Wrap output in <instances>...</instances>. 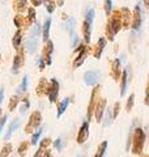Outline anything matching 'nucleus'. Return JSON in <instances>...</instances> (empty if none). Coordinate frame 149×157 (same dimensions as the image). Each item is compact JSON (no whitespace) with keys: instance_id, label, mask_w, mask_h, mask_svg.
Returning <instances> with one entry per match:
<instances>
[{"instance_id":"nucleus-1","label":"nucleus","mask_w":149,"mask_h":157,"mask_svg":"<svg viewBox=\"0 0 149 157\" xmlns=\"http://www.w3.org/2000/svg\"><path fill=\"white\" fill-rule=\"evenodd\" d=\"M120 29H122V13H120V9H117L109 17V21L106 25V37L109 41H114L117 33Z\"/></svg>"},{"instance_id":"nucleus-2","label":"nucleus","mask_w":149,"mask_h":157,"mask_svg":"<svg viewBox=\"0 0 149 157\" xmlns=\"http://www.w3.org/2000/svg\"><path fill=\"white\" fill-rule=\"evenodd\" d=\"M144 143H145V131L143 128H136L133 131L132 137V153L141 155L144 149Z\"/></svg>"},{"instance_id":"nucleus-3","label":"nucleus","mask_w":149,"mask_h":157,"mask_svg":"<svg viewBox=\"0 0 149 157\" xmlns=\"http://www.w3.org/2000/svg\"><path fill=\"white\" fill-rule=\"evenodd\" d=\"M39 33H41V26L39 24H36L32 30L30 34H29V38H28V42H26V51L29 54H34L38 47V37H39Z\"/></svg>"},{"instance_id":"nucleus-4","label":"nucleus","mask_w":149,"mask_h":157,"mask_svg":"<svg viewBox=\"0 0 149 157\" xmlns=\"http://www.w3.org/2000/svg\"><path fill=\"white\" fill-rule=\"evenodd\" d=\"M41 122H42V114L39 111H33L30 117H29L28 124L25 127V132L26 134H32L34 130H37L41 126Z\"/></svg>"},{"instance_id":"nucleus-5","label":"nucleus","mask_w":149,"mask_h":157,"mask_svg":"<svg viewBox=\"0 0 149 157\" xmlns=\"http://www.w3.org/2000/svg\"><path fill=\"white\" fill-rule=\"evenodd\" d=\"M99 89H101V86L97 85L94 89L92 90V94H90V101H89V105H88V113H86V119L88 122L92 119V115H93V113L94 110H96V106H97V102H98V92Z\"/></svg>"},{"instance_id":"nucleus-6","label":"nucleus","mask_w":149,"mask_h":157,"mask_svg":"<svg viewBox=\"0 0 149 157\" xmlns=\"http://www.w3.org/2000/svg\"><path fill=\"white\" fill-rule=\"evenodd\" d=\"M86 55H88V47L84 45V43H80V45H78V50H77V56L73 62V67L78 68L80 66H82V63L85 62V59H86Z\"/></svg>"},{"instance_id":"nucleus-7","label":"nucleus","mask_w":149,"mask_h":157,"mask_svg":"<svg viewBox=\"0 0 149 157\" xmlns=\"http://www.w3.org/2000/svg\"><path fill=\"white\" fill-rule=\"evenodd\" d=\"M47 94H48V100H50L51 104L56 102V98H58V94H59V82H58L56 78H51V80H50Z\"/></svg>"},{"instance_id":"nucleus-8","label":"nucleus","mask_w":149,"mask_h":157,"mask_svg":"<svg viewBox=\"0 0 149 157\" xmlns=\"http://www.w3.org/2000/svg\"><path fill=\"white\" fill-rule=\"evenodd\" d=\"M98 78H99V71H97V70H90V71H86L84 73V82H85L88 86L96 85Z\"/></svg>"},{"instance_id":"nucleus-9","label":"nucleus","mask_w":149,"mask_h":157,"mask_svg":"<svg viewBox=\"0 0 149 157\" xmlns=\"http://www.w3.org/2000/svg\"><path fill=\"white\" fill-rule=\"evenodd\" d=\"M22 64H24V48L20 46V47L17 48V54L14 55V59H13L12 72H13V73H17Z\"/></svg>"},{"instance_id":"nucleus-10","label":"nucleus","mask_w":149,"mask_h":157,"mask_svg":"<svg viewBox=\"0 0 149 157\" xmlns=\"http://www.w3.org/2000/svg\"><path fill=\"white\" fill-rule=\"evenodd\" d=\"M141 21H143V13H141V8H140V4H136L135 9H133V13H132V28L137 30L141 25Z\"/></svg>"},{"instance_id":"nucleus-11","label":"nucleus","mask_w":149,"mask_h":157,"mask_svg":"<svg viewBox=\"0 0 149 157\" xmlns=\"http://www.w3.org/2000/svg\"><path fill=\"white\" fill-rule=\"evenodd\" d=\"M89 137V122L85 121L84 123L81 124L80 130H78V134H77V143L78 144H84L85 141L88 140Z\"/></svg>"},{"instance_id":"nucleus-12","label":"nucleus","mask_w":149,"mask_h":157,"mask_svg":"<svg viewBox=\"0 0 149 157\" xmlns=\"http://www.w3.org/2000/svg\"><path fill=\"white\" fill-rule=\"evenodd\" d=\"M54 51V43L52 41H48L46 42V45H44L43 47V52H42V58H43V60L44 63H46L47 66H51V54Z\"/></svg>"},{"instance_id":"nucleus-13","label":"nucleus","mask_w":149,"mask_h":157,"mask_svg":"<svg viewBox=\"0 0 149 157\" xmlns=\"http://www.w3.org/2000/svg\"><path fill=\"white\" fill-rule=\"evenodd\" d=\"M106 100L105 98H99L96 106V110H94V115H96V121L101 123L102 118H103V113H105V107H106Z\"/></svg>"},{"instance_id":"nucleus-14","label":"nucleus","mask_w":149,"mask_h":157,"mask_svg":"<svg viewBox=\"0 0 149 157\" xmlns=\"http://www.w3.org/2000/svg\"><path fill=\"white\" fill-rule=\"evenodd\" d=\"M120 13H122V28L128 29L132 24V13L130 12L128 8H120Z\"/></svg>"},{"instance_id":"nucleus-15","label":"nucleus","mask_w":149,"mask_h":157,"mask_svg":"<svg viewBox=\"0 0 149 157\" xmlns=\"http://www.w3.org/2000/svg\"><path fill=\"white\" fill-rule=\"evenodd\" d=\"M111 76L114 80H119L122 77V66H120V60L115 59L111 64Z\"/></svg>"},{"instance_id":"nucleus-16","label":"nucleus","mask_w":149,"mask_h":157,"mask_svg":"<svg viewBox=\"0 0 149 157\" xmlns=\"http://www.w3.org/2000/svg\"><path fill=\"white\" fill-rule=\"evenodd\" d=\"M48 85H50V82L47 81V78H44L42 77L41 80H39L38 82V85H37V94L39 97H43V96H46L47 94V90H48Z\"/></svg>"},{"instance_id":"nucleus-17","label":"nucleus","mask_w":149,"mask_h":157,"mask_svg":"<svg viewBox=\"0 0 149 157\" xmlns=\"http://www.w3.org/2000/svg\"><path fill=\"white\" fill-rule=\"evenodd\" d=\"M105 46H106V38L101 37V38L98 39L96 48H94V58H96V59H99V58H101V55H102V52H103V48H105Z\"/></svg>"},{"instance_id":"nucleus-18","label":"nucleus","mask_w":149,"mask_h":157,"mask_svg":"<svg viewBox=\"0 0 149 157\" xmlns=\"http://www.w3.org/2000/svg\"><path fill=\"white\" fill-rule=\"evenodd\" d=\"M82 34H84V39H85V42L86 43L90 42V38H92V24H89L88 21L82 22Z\"/></svg>"},{"instance_id":"nucleus-19","label":"nucleus","mask_w":149,"mask_h":157,"mask_svg":"<svg viewBox=\"0 0 149 157\" xmlns=\"http://www.w3.org/2000/svg\"><path fill=\"white\" fill-rule=\"evenodd\" d=\"M18 126H20V121L18 119H14L11 124H9V127H8V131H7V134L4 135V140H9L12 137V135H13V132L16 131L17 128H18Z\"/></svg>"},{"instance_id":"nucleus-20","label":"nucleus","mask_w":149,"mask_h":157,"mask_svg":"<svg viewBox=\"0 0 149 157\" xmlns=\"http://www.w3.org/2000/svg\"><path fill=\"white\" fill-rule=\"evenodd\" d=\"M64 26H66V30L69 33V36H74V30H76V20L73 17H69L67 18L66 24H64Z\"/></svg>"},{"instance_id":"nucleus-21","label":"nucleus","mask_w":149,"mask_h":157,"mask_svg":"<svg viewBox=\"0 0 149 157\" xmlns=\"http://www.w3.org/2000/svg\"><path fill=\"white\" fill-rule=\"evenodd\" d=\"M128 72L127 70H124L122 72V81H120V97H123L124 94H126V90H127V82H128Z\"/></svg>"},{"instance_id":"nucleus-22","label":"nucleus","mask_w":149,"mask_h":157,"mask_svg":"<svg viewBox=\"0 0 149 157\" xmlns=\"http://www.w3.org/2000/svg\"><path fill=\"white\" fill-rule=\"evenodd\" d=\"M50 29H51V18H47L46 21H44V24H43V41L44 42H48L50 39H48V37H50Z\"/></svg>"},{"instance_id":"nucleus-23","label":"nucleus","mask_w":149,"mask_h":157,"mask_svg":"<svg viewBox=\"0 0 149 157\" xmlns=\"http://www.w3.org/2000/svg\"><path fill=\"white\" fill-rule=\"evenodd\" d=\"M69 104V98H64V100L58 105V113H56V118H60L63 115V113L66 111L67 106Z\"/></svg>"},{"instance_id":"nucleus-24","label":"nucleus","mask_w":149,"mask_h":157,"mask_svg":"<svg viewBox=\"0 0 149 157\" xmlns=\"http://www.w3.org/2000/svg\"><path fill=\"white\" fill-rule=\"evenodd\" d=\"M21 39H22L21 30H16V33H14V36H13V39H12V45L16 50L20 47V45H21Z\"/></svg>"},{"instance_id":"nucleus-25","label":"nucleus","mask_w":149,"mask_h":157,"mask_svg":"<svg viewBox=\"0 0 149 157\" xmlns=\"http://www.w3.org/2000/svg\"><path fill=\"white\" fill-rule=\"evenodd\" d=\"M106 148H107V141H102V143L98 145L97 152H96V156H94V157H103V156H105Z\"/></svg>"},{"instance_id":"nucleus-26","label":"nucleus","mask_w":149,"mask_h":157,"mask_svg":"<svg viewBox=\"0 0 149 157\" xmlns=\"http://www.w3.org/2000/svg\"><path fill=\"white\" fill-rule=\"evenodd\" d=\"M13 22H14V25H16L17 30H20V28H22L25 25V17L21 16V14H16L13 18Z\"/></svg>"},{"instance_id":"nucleus-27","label":"nucleus","mask_w":149,"mask_h":157,"mask_svg":"<svg viewBox=\"0 0 149 157\" xmlns=\"http://www.w3.org/2000/svg\"><path fill=\"white\" fill-rule=\"evenodd\" d=\"M18 102H20L18 94H14V96H12V97H11V101H9V105H8V109L11 110V111H13V110L17 107Z\"/></svg>"},{"instance_id":"nucleus-28","label":"nucleus","mask_w":149,"mask_h":157,"mask_svg":"<svg viewBox=\"0 0 149 157\" xmlns=\"http://www.w3.org/2000/svg\"><path fill=\"white\" fill-rule=\"evenodd\" d=\"M26 2H14L13 3V9H14V11H16V12H24L25 11V9H26Z\"/></svg>"},{"instance_id":"nucleus-29","label":"nucleus","mask_w":149,"mask_h":157,"mask_svg":"<svg viewBox=\"0 0 149 157\" xmlns=\"http://www.w3.org/2000/svg\"><path fill=\"white\" fill-rule=\"evenodd\" d=\"M29 145H30V144H29L28 141H22V143L20 144L17 152H18V155L21 156V157H24L25 155H26V152H28V149H29Z\"/></svg>"},{"instance_id":"nucleus-30","label":"nucleus","mask_w":149,"mask_h":157,"mask_svg":"<svg viewBox=\"0 0 149 157\" xmlns=\"http://www.w3.org/2000/svg\"><path fill=\"white\" fill-rule=\"evenodd\" d=\"M11 152H12V145L9 143L4 144L2 151H0V157H8L9 155H11Z\"/></svg>"},{"instance_id":"nucleus-31","label":"nucleus","mask_w":149,"mask_h":157,"mask_svg":"<svg viewBox=\"0 0 149 157\" xmlns=\"http://www.w3.org/2000/svg\"><path fill=\"white\" fill-rule=\"evenodd\" d=\"M113 119H114V117H113V109H109L107 113H106V119H105V122H103V126H105V127L110 126L113 123Z\"/></svg>"},{"instance_id":"nucleus-32","label":"nucleus","mask_w":149,"mask_h":157,"mask_svg":"<svg viewBox=\"0 0 149 157\" xmlns=\"http://www.w3.org/2000/svg\"><path fill=\"white\" fill-rule=\"evenodd\" d=\"M42 131H43L42 128H38V131L34 132L30 144H33V145H37V144H38V140H39V137H41V135H42Z\"/></svg>"},{"instance_id":"nucleus-33","label":"nucleus","mask_w":149,"mask_h":157,"mask_svg":"<svg viewBox=\"0 0 149 157\" xmlns=\"http://www.w3.org/2000/svg\"><path fill=\"white\" fill-rule=\"evenodd\" d=\"M93 18H94V8H88L85 14V21H88L89 24H93Z\"/></svg>"},{"instance_id":"nucleus-34","label":"nucleus","mask_w":149,"mask_h":157,"mask_svg":"<svg viewBox=\"0 0 149 157\" xmlns=\"http://www.w3.org/2000/svg\"><path fill=\"white\" fill-rule=\"evenodd\" d=\"M22 102H24V105L21 106L20 111H21V114H25L26 109H29V106H30V102H29V94H28L26 97H24V98H22Z\"/></svg>"},{"instance_id":"nucleus-35","label":"nucleus","mask_w":149,"mask_h":157,"mask_svg":"<svg viewBox=\"0 0 149 157\" xmlns=\"http://www.w3.org/2000/svg\"><path fill=\"white\" fill-rule=\"evenodd\" d=\"M28 75H25L24 78H22V82H21V85H20L18 88V92L17 93H24V92H26V86H28Z\"/></svg>"},{"instance_id":"nucleus-36","label":"nucleus","mask_w":149,"mask_h":157,"mask_svg":"<svg viewBox=\"0 0 149 157\" xmlns=\"http://www.w3.org/2000/svg\"><path fill=\"white\" fill-rule=\"evenodd\" d=\"M133 104H135V94H132L128 97V100H127V105H126V110L127 111H131V109H132V106H133Z\"/></svg>"},{"instance_id":"nucleus-37","label":"nucleus","mask_w":149,"mask_h":157,"mask_svg":"<svg viewBox=\"0 0 149 157\" xmlns=\"http://www.w3.org/2000/svg\"><path fill=\"white\" fill-rule=\"evenodd\" d=\"M111 9H113V2L111 0H106L105 2V12H106L107 16L111 14Z\"/></svg>"},{"instance_id":"nucleus-38","label":"nucleus","mask_w":149,"mask_h":157,"mask_svg":"<svg viewBox=\"0 0 149 157\" xmlns=\"http://www.w3.org/2000/svg\"><path fill=\"white\" fill-rule=\"evenodd\" d=\"M119 111H120V102H115V105H114V107H113V117H114V119L118 117Z\"/></svg>"},{"instance_id":"nucleus-39","label":"nucleus","mask_w":149,"mask_h":157,"mask_svg":"<svg viewBox=\"0 0 149 157\" xmlns=\"http://www.w3.org/2000/svg\"><path fill=\"white\" fill-rule=\"evenodd\" d=\"M55 7H56V3L55 2H47L46 3V9L48 13H52L54 11H55Z\"/></svg>"},{"instance_id":"nucleus-40","label":"nucleus","mask_w":149,"mask_h":157,"mask_svg":"<svg viewBox=\"0 0 149 157\" xmlns=\"http://www.w3.org/2000/svg\"><path fill=\"white\" fill-rule=\"evenodd\" d=\"M50 143H51V140H50L48 137H44V139L41 140V143H39V147H41V148H43V149H46V148H48Z\"/></svg>"},{"instance_id":"nucleus-41","label":"nucleus","mask_w":149,"mask_h":157,"mask_svg":"<svg viewBox=\"0 0 149 157\" xmlns=\"http://www.w3.org/2000/svg\"><path fill=\"white\" fill-rule=\"evenodd\" d=\"M46 151H47V149H43V148H41V147H39L38 151L36 152V153H34V156H33V157H43V156H44V153H46Z\"/></svg>"},{"instance_id":"nucleus-42","label":"nucleus","mask_w":149,"mask_h":157,"mask_svg":"<svg viewBox=\"0 0 149 157\" xmlns=\"http://www.w3.org/2000/svg\"><path fill=\"white\" fill-rule=\"evenodd\" d=\"M72 38V43H71V46L72 47H78L77 45H78V37L76 36V34H74L73 37H71Z\"/></svg>"},{"instance_id":"nucleus-43","label":"nucleus","mask_w":149,"mask_h":157,"mask_svg":"<svg viewBox=\"0 0 149 157\" xmlns=\"http://www.w3.org/2000/svg\"><path fill=\"white\" fill-rule=\"evenodd\" d=\"M7 115H3L2 117V121H0V134H2V131L4 128V124H6V122H7Z\"/></svg>"},{"instance_id":"nucleus-44","label":"nucleus","mask_w":149,"mask_h":157,"mask_svg":"<svg viewBox=\"0 0 149 157\" xmlns=\"http://www.w3.org/2000/svg\"><path fill=\"white\" fill-rule=\"evenodd\" d=\"M145 104L149 106V77H148V84H147V90H145Z\"/></svg>"},{"instance_id":"nucleus-45","label":"nucleus","mask_w":149,"mask_h":157,"mask_svg":"<svg viewBox=\"0 0 149 157\" xmlns=\"http://www.w3.org/2000/svg\"><path fill=\"white\" fill-rule=\"evenodd\" d=\"M38 67H39V71H43V68H44V60H43V58H38Z\"/></svg>"},{"instance_id":"nucleus-46","label":"nucleus","mask_w":149,"mask_h":157,"mask_svg":"<svg viewBox=\"0 0 149 157\" xmlns=\"http://www.w3.org/2000/svg\"><path fill=\"white\" fill-rule=\"evenodd\" d=\"M54 145H55V148H56V149H59V151L62 149V139H60V137L54 141Z\"/></svg>"},{"instance_id":"nucleus-47","label":"nucleus","mask_w":149,"mask_h":157,"mask_svg":"<svg viewBox=\"0 0 149 157\" xmlns=\"http://www.w3.org/2000/svg\"><path fill=\"white\" fill-rule=\"evenodd\" d=\"M3 100H4V88L0 86V105L3 104Z\"/></svg>"},{"instance_id":"nucleus-48","label":"nucleus","mask_w":149,"mask_h":157,"mask_svg":"<svg viewBox=\"0 0 149 157\" xmlns=\"http://www.w3.org/2000/svg\"><path fill=\"white\" fill-rule=\"evenodd\" d=\"M32 4H34V6H41V4H42V2H37V0H33V2H32Z\"/></svg>"},{"instance_id":"nucleus-49","label":"nucleus","mask_w":149,"mask_h":157,"mask_svg":"<svg viewBox=\"0 0 149 157\" xmlns=\"http://www.w3.org/2000/svg\"><path fill=\"white\" fill-rule=\"evenodd\" d=\"M43 157H52V155H51V152H50L48 149L46 151V153H44V156Z\"/></svg>"},{"instance_id":"nucleus-50","label":"nucleus","mask_w":149,"mask_h":157,"mask_svg":"<svg viewBox=\"0 0 149 157\" xmlns=\"http://www.w3.org/2000/svg\"><path fill=\"white\" fill-rule=\"evenodd\" d=\"M144 4L147 6V8H149V0H147V2H144Z\"/></svg>"},{"instance_id":"nucleus-51","label":"nucleus","mask_w":149,"mask_h":157,"mask_svg":"<svg viewBox=\"0 0 149 157\" xmlns=\"http://www.w3.org/2000/svg\"><path fill=\"white\" fill-rule=\"evenodd\" d=\"M0 114H2V110H0ZM0 121H2V118H0Z\"/></svg>"}]
</instances>
